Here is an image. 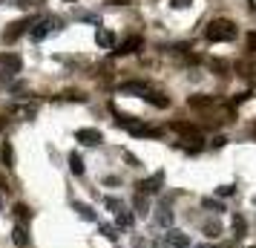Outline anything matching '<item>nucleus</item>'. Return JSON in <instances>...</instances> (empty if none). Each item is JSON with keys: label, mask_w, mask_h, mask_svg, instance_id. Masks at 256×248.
I'll list each match as a JSON object with an SVG mask.
<instances>
[{"label": "nucleus", "mask_w": 256, "mask_h": 248, "mask_svg": "<svg viewBox=\"0 0 256 248\" xmlns=\"http://www.w3.org/2000/svg\"><path fill=\"white\" fill-rule=\"evenodd\" d=\"M213 43H222V41H233L236 38V23H230V21H213L210 26H207V32H204Z\"/></svg>", "instance_id": "obj_1"}, {"label": "nucleus", "mask_w": 256, "mask_h": 248, "mask_svg": "<svg viewBox=\"0 0 256 248\" xmlns=\"http://www.w3.org/2000/svg\"><path fill=\"white\" fill-rule=\"evenodd\" d=\"M0 66L6 69V75H18L23 69V58L18 52H0Z\"/></svg>", "instance_id": "obj_2"}, {"label": "nucleus", "mask_w": 256, "mask_h": 248, "mask_svg": "<svg viewBox=\"0 0 256 248\" xmlns=\"http://www.w3.org/2000/svg\"><path fill=\"white\" fill-rule=\"evenodd\" d=\"M75 139H78L81 145H87V147H95V145L104 142L101 130H95V127H81V130H75Z\"/></svg>", "instance_id": "obj_3"}, {"label": "nucleus", "mask_w": 256, "mask_h": 248, "mask_svg": "<svg viewBox=\"0 0 256 248\" xmlns=\"http://www.w3.org/2000/svg\"><path fill=\"white\" fill-rule=\"evenodd\" d=\"M29 26H35V21H32V18H23V21H15V23H12L9 29L3 32V38H6V41L12 43V41H18V38H20L23 32H29Z\"/></svg>", "instance_id": "obj_4"}, {"label": "nucleus", "mask_w": 256, "mask_h": 248, "mask_svg": "<svg viewBox=\"0 0 256 248\" xmlns=\"http://www.w3.org/2000/svg\"><path fill=\"white\" fill-rule=\"evenodd\" d=\"M164 243H167L170 248H190V237H187V234H182V231H176V228H167Z\"/></svg>", "instance_id": "obj_5"}, {"label": "nucleus", "mask_w": 256, "mask_h": 248, "mask_svg": "<svg viewBox=\"0 0 256 248\" xmlns=\"http://www.w3.org/2000/svg\"><path fill=\"white\" fill-rule=\"evenodd\" d=\"M55 26H58V21H52V18H46V21H40V23H37V26H35V29H32V38H35V41H43V38H46L49 32L55 29Z\"/></svg>", "instance_id": "obj_6"}, {"label": "nucleus", "mask_w": 256, "mask_h": 248, "mask_svg": "<svg viewBox=\"0 0 256 248\" xmlns=\"http://www.w3.org/2000/svg\"><path fill=\"white\" fill-rule=\"evenodd\" d=\"M156 222H159L161 228H173V211H170V205H167V202L156 208Z\"/></svg>", "instance_id": "obj_7"}, {"label": "nucleus", "mask_w": 256, "mask_h": 248, "mask_svg": "<svg viewBox=\"0 0 256 248\" xmlns=\"http://www.w3.org/2000/svg\"><path fill=\"white\" fill-rule=\"evenodd\" d=\"M141 43H144V41H141L138 35H132V38H127V41L121 43V49H112V52H115V55H129V52L141 49Z\"/></svg>", "instance_id": "obj_8"}, {"label": "nucleus", "mask_w": 256, "mask_h": 248, "mask_svg": "<svg viewBox=\"0 0 256 248\" xmlns=\"http://www.w3.org/2000/svg\"><path fill=\"white\" fill-rule=\"evenodd\" d=\"M159 185H161V173L150 176V179H141L135 187H138V193H156V190H159Z\"/></svg>", "instance_id": "obj_9"}, {"label": "nucleus", "mask_w": 256, "mask_h": 248, "mask_svg": "<svg viewBox=\"0 0 256 248\" xmlns=\"http://www.w3.org/2000/svg\"><path fill=\"white\" fill-rule=\"evenodd\" d=\"M95 43L101 46V49H112V46H115V35H112L110 29H98L95 32Z\"/></svg>", "instance_id": "obj_10"}, {"label": "nucleus", "mask_w": 256, "mask_h": 248, "mask_svg": "<svg viewBox=\"0 0 256 248\" xmlns=\"http://www.w3.org/2000/svg\"><path fill=\"white\" fill-rule=\"evenodd\" d=\"M72 211H75L81 219H87V222H95V219H98L95 211H92L90 205H84V202H72Z\"/></svg>", "instance_id": "obj_11"}, {"label": "nucleus", "mask_w": 256, "mask_h": 248, "mask_svg": "<svg viewBox=\"0 0 256 248\" xmlns=\"http://www.w3.org/2000/svg\"><path fill=\"white\" fill-rule=\"evenodd\" d=\"M12 240H15V246H29V234H26V228L23 225H15L12 228Z\"/></svg>", "instance_id": "obj_12"}, {"label": "nucleus", "mask_w": 256, "mask_h": 248, "mask_svg": "<svg viewBox=\"0 0 256 248\" xmlns=\"http://www.w3.org/2000/svg\"><path fill=\"white\" fill-rule=\"evenodd\" d=\"M115 228H132V214H129L127 208L115 214Z\"/></svg>", "instance_id": "obj_13"}, {"label": "nucleus", "mask_w": 256, "mask_h": 248, "mask_svg": "<svg viewBox=\"0 0 256 248\" xmlns=\"http://www.w3.org/2000/svg\"><path fill=\"white\" fill-rule=\"evenodd\" d=\"M69 170H72L75 176H84V159H81L78 153L69 156Z\"/></svg>", "instance_id": "obj_14"}, {"label": "nucleus", "mask_w": 256, "mask_h": 248, "mask_svg": "<svg viewBox=\"0 0 256 248\" xmlns=\"http://www.w3.org/2000/svg\"><path fill=\"white\" fill-rule=\"evenodd\" d=\"M121 93H138V95H144V93H147V87H144L141 81H127V84H121Z\"/></svg>", "instance_id": "obj_15"}, {"label": "nucleus", "mask_w": 256, "mask_h": 248, "mask_svg": "<svg viewBox=\"0 0 256 248\" xmlns=\"http://www.w3.org/2000/svg\"><path fill=\"white\" fill-rule=\"evenodd\" d=\"M204 237H210V240L222 237V225H219V222H207V225H204Z\"/></svg>", "instance_id": "obj_16"}, {"label": "nucleus", "mask_w": 256, "mask_h": 248, "mask_svg": "<svg viewBox=\"0 0 256 248\" xmlns=\"http://www.w3.org/2000/svg\"><path fill=\"white\" fill-rule=\"evenodd\" d=\"M233 234H236V240L245 237V217H233Z\"/></svg>", "instance_id": "obj_17"}, {"label": "nucleus", "mask_w": 256, "mask_h": 248, "mask_svg": "<svg viewBox=\"0 0 256 248\" xmlns=\"http://www.w3.org/2000/svg\"><path fill=\"white\" fill-rule=\"evenodd\" d=\"M98 231H101V234H104L110 243H115V240H118V234H115V225H98Z\"/></svg>", "instance_id": "obj_18"}, {"label": "nucleus", "mask_w": 256, "mask_h": 248, "mask_svg": "<svg viewBox=\"0 0 256 248\" xmlns=\"http://www.w3.org/2000/svg\"><path fill=\"white\" fill-rule=\"evenodd\" d=\"M144 98H147V101H153L156 107H167V104H170V98H161L159 93H144Z\"/></svg>", "instance_id": "obj_19"}, {"label": "nucleus", "mask_w": 256, "mask_h": 248, "mask_svg": "<svg viewBox=\"0 0 256 248\" xmlns=\"http://www.w3.org/2000/svg\"><path fill=\"white\" fill-rule=\"evenodd\" d=\"M107 208H110L112 214H118V211H124V202H121V199H115V196H110V199H107Z\"/></svg>", "instance_id": "obj_20"}, {"label": "nucleus", "mask_w": 256, "mask_h": 248, "mask_svg": "<svg viewBox=\"0 0 256 248\" xmlns=\"http://www.w3.org/2000/svg\"><path fill=\"white\" fill-rule=\"evenodd\" d=\"M135 211H138V214H147V199H144L141 193L135 196Z\"/></svg>", "instance_id": "obj_21"}, {"label": "nucleus", "mask_w": 256, "mask_h": 248, "mask_svg": "<svg viewBox=\"0 0 256 248\" xmlns=\"http://www.w3.org/2000/svg\"><path fill=\"white\" fill-rule=\"evenodd\" d=\"M201 205H204L207 211H216V214H219V211H224V208H222V202H213V199H204Z\"/></svg>", "instance_id": "obj_22"}, {"label": "nucleus", "mask_w": 256, "mask_h": 248, "mask_svg": "<svg viewBox=\"0 0 256 248\" xmlns=\"http://www.w3.org/2000/svg\"><path fill=\"white\" fill-rule=\"evenodd\" d=\"M15 214H18V219H26L29 217V208L26 205H15Z\"/></svg>", "instance_id": "obj_23"}, {"label": "nucleus", "mask_w": 256, "mask_h": 248, "mask_svg": "<svg viewBox=\"0 0 256 248\" xmlns=\"http://www.w3.org/2000/svg\"><path fill=\"white\" fill-rule=\"evenodd\" d=\"M3 159H6V165L12 167V162H15V159H12V147H9V145H3Z\"/></svg>", "instance_id": "obj_24"}, {"label": "nucleus", "mask_w": 256, "mask_h": 248, "mask_svg": "<svg viewBox=\"0 0 256 248\" xmlns=\"http://www.w3.org/2000/svg\"><path fill=\"white\" fill-rule=\"evenodd\" d=\"M233 193V185H222L219 187V196H230Z\"/></svg>", "instance_id": "obj_25"}, {"label": "nucleus", "mask_w": 256, "mask_h": 248, "mask_svg": "<svg viewBox=\"0 0 256 248\" xmlns=\"http://www.w3.org/2000/svg\"><path fill=\"white\" fill-rule=\"evenodd\" d=\"M170 3H173L176 9H184V6H190V0H170Z\"/></svg>", "instance_id": "obj_26"}, {"label": "nucleus", "mask_w": 256, "mask_h": 248, "mask_svg": "<svg viewBox=\"0 0 256 248\" xmlns=\"http://www.w3.org/2000/svg\"><path fill=\"white\" fill-rule=\"evenodd\" d=\"M248 49H254L256 52V32H251V38H248Z\"/></svg>", "instance_id": "obj_27"}, {"label": "nucleus", "mask_w": 256, "mask_h": 248, "mask_svg": "<svg viewBox=\"0 0 256 248\" xmlns=\"http://www.w3.org/2000/svg\"><path fill=\"white\" fill-rule=\"evenodd\" d=\"M204 248H213V246H204ZM216 248H224V246H216Z\"/></svg>", "instance_id": "obj_28"}, {"label": "nucleus", "mask_w": 256, "mask_h": 248, "mask_svg": "<svg viewBox=\"0 0 256 248\" xmlns=\"http://www.w3.org/2000/svg\"><path fill=\"white\" fill-rule=\"evenodd\" d=\"M3 124H6V122H3V119H0V130H3Z\"/></svg>", "instance_id": "obj_29"}, {"label": "nucleus", "mask_w": 256, "mask_h": 248, "mask_svg": "<svg viewBox=\"0 0 256 248\" xmlns=\"http://www.w3.org/2000/svg\"><path fill=\"white\" fill-rule=\"evenodd\" d=\"M0 211H3V199H0Z\"/></svg>", "instance_id": "obj_30"}, {"label": "nucleus", "mask_w": 256, "mask_h": 248, "mask_svg": "<svg viewBox=\"0 0 256 248\" xmlns=\"http://www.w3.org/2000/svg\"><path fill=\"white\" fill-rule=\"evenodd\" d=\"M69 3H72V0H69Z\"/></svg>", "instance_id": "obj_31"}]
</instances>
